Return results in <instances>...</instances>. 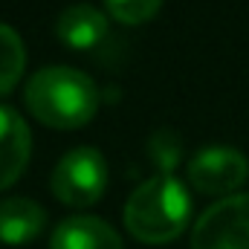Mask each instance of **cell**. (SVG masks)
I'll return each instance as SVG.
<instances>
[{"instance_id": "obj_1", "label": "cell", "mask_w": 249, "mask_h": 249, "mask_svg": "<svg viewBox=\"0 0 249 249\" xmlns=\"http://www.w3.org/2000/svg\"><path fill=\"white\" fill-rule=\"evenodd\" d=\"M23 102L41 124L58 127V130H72L96 116L99 87L87 72L55 64V67L38 70L26 81Z\"/></svg>"}, {"instance_id": "obj_2", "label": "cell", "mask_w": 249, "mask_h": 249, "mask_svg": "<svg viewBox=\"0 0 249 249\" xmlns=\"http://www.w3.org/2000/svg\"><path fill=\"white\" fill-rule=\"evenodd\" d=\"M191 197L174 174L145 180L124 203V226L142 244H168L188 226Z\"/></svg>"}, {"instance_id": "obj_3", "label": "cell", "mask_w": 249, "mask_h": 249, "mask_svg": "<svg viewBox=\"0 0 249 249\" xmlns=\"http://www.w3.org/2000/svg\"><path fill=\"white\" fill-rule=\"evenodd\" d=\"M105 186H107V160L93 145L67 151L50 177L53 194L64 206H72V209L99 203L105 194Z\"/></svg>"}, {"instance_id": "obj_4", "label": "cell", "mask_w": 249, "mask_h": 249, "mask_svg": "<svg viewBox=\"0 0 249 249\" xmlns=\"http://www.w3.org/2000/svg\"><path fill=\"white\" fill-rule=\"evenodd\" d=\"M191 249H249V194L220 197L194 223Z\"/></svg>"}, {"instance_id": "obj_5", "label": "cell", "mask_w": 249, "mask_h": 249, "mask_svg": "<svg viewBox=\"0 0 249 249\" xmlns=\"http://www.w3.org/2000/svg\"><path fill=\"white\" fill-rule=\"evenodd\" d=\"M186 177L200 194L232 197V191L247 183L249 160L232 145H206L188 160Z\"/></svg>"}, {"instance_id": "obj_6", "label": "cell", "mask_w": 249, "mask_h": 249, "mask_svg": "<svg viewBox=\"0 0 249 249\" xmlns=\"http://www.w3.org/2000/svg\"><path fill=\"white\" fill-rule=\"evenodd\" d=\"M32 157V133L23 116L0 105V191L9 188Z\"/></svg>"}, {"instance_id": "obj_7", "label": "cell", "mask_w": 249, "mask_h": 249, "mask_svg": "<svg viewBox=\"0 0 249 249\" xmlns=\"http://www.w3.org/2000/svg\"><path fill=\"white\" fill-rule=\"evenodd\" d=\"M50 249H124L119 232L96 217V214H75L64 217L53 232Z\"/></svg>"}, {"instance_id": "obj_8", "label": "cell", "mask_w": 249, "mask_h": 249, "mask_svg": "<svg viewBox=\"0 0 249 249\" xmlns=\"http://www.w3.org/2000/svg\"><path fill=\"white\" fill-rule=\"evenodd\" d=\"M55 35L70 50H96L107 38V18L90 3L67 6L55 18Z\"/></svg>"}, {"instance_id": "obj_9", "label": "cell", "mask_w": 249, "mask_h": 249, "mask_svg": "<svg viewBox=\"0 0 249 249\" xmlns=\"http://www.w3.org/2000/svg\"><path fill=\"white\" fill-rule=\"evenodd\" d=\"M47 226V212L29 197H3L0 200V241L9 247H23L35 241Z\"/></svg>"}, {"instance_id": "obj_10", "label": "cell", "mask_w": 249, "mask_h": 249, "mask_svg": "<svg viewBox=\"0 0 249 249\" xmlns=\"http://www.w3.org/2000/svg\"><path fill=\"white\" fill-rule=\"evenodd\" d=\"M26 67V47L9 23H0V96H6L23 75Z\"/></svg>"}, {"instance_id": "obj_11", "label": "cell", "mask_w": 249, "mask_h": 249, "mask_svg": "<svg viewBox=\"0 0 249 249\" xmlns=\"http://www.w3.org/2000/svg\"><path fill=\"white\" fill-rule=\"evenodd\" d=\"M162 0H105V9L110 12V18H116L119 23L127 26H139L145 20H151L160 12Z\"/></svg>"}]
</instances>
